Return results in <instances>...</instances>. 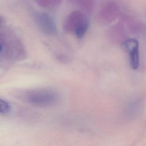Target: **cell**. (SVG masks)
Instances as JSON below:
<instances>
[{
    "label": "cell",
    "mask_w": 146,
    "mask_h": 146,
    "mask_svg": "<svg viewBox=\"0 0 146 146\" xmlns=\"http://www.w3.org/2000/svg\"><path fill=\"white\" fill-rule=\"evenodd\" d=\"M27 102L37 107H47L56 103L59 96L58 94L49 89H39L30 91L26 95Z\"/></svg>",
    "instance_id": "1"
},
{
    "label": "cell",
    "mask_w": 146,
    "mask_h": 146,
    "mask_svg": "<svg viewBox=\"0 0 146 146\" xmlns=\"http://www.w3.org/2000/svg\"><path fill=\"white\" fill-rule=\"evenodd\" d=\"M124 49L129 54L130 65L133 70H137L140 64L139 43L135 38H128L123 42Z\"/></svg>",
    "instance_id": "2"
},
{
    "label": "cell",
    "mask_w": 146,
    "mask_h": 146,
    "mask_svg": "<svg viewBox=\"0 0 146 146\" xmlns=\"http://www.w3.org/2000/svg\"><path fill=\"white\" fill-rule=\"evenodd\" d=\"M86 19V18L84 17L82 13L78 11L73 12L68 17L66 22L65 28L68 31H75L76 28Z\"/></svg>",
    "instance_id": "4"
},
{
    "label": "cell",
    "mask_w": 146,
    "mask_h": 146,
    "mask_svg": "<svg viewBox=\"0 0 146 146\" xmlns=\"http://www.w3.org/2000/svg\"><path fill=\"white\" fill-rule=\"evenodd\" d=\"M10 111V104L5 100L0 99V113L6 114Z\"/></svg>",
    "instance_id": "7"
},
{
    "label": "cell",
    "mask_w": 146,
    "mask_h": 146,
    "mask_svg": "<svg viewBox=\"0 0 146 146\" xmlns=\"http://www.w3.org/2000/svg\"><path fill=\"white\" fill-rule=\"evenodd\" d=\"M2 50V46L0 44V51H1Z\"/></svg>",
    "instance_id": "8"
},
{
    "label": "cell",
    "mask_w": 146,
    "mask_h": 146,
    "mask_svg": "<svg viewBox=\"0 0 146 146\" xmlns=\"http://www.w3.org/2000/svg\"><path fill=\"white\" fill-rule=\"evenodd\" d=\"M89 26V22L88 19L86 18L80 25H79L76 29L75 30L74 32L75 35L78 38H82L84 36L86 33L87 31V29Z\"/></svg>",
    "instance_id": "6"
},
{
    "label": "cell",
    "mask_w": 146,
    "mask_h": 146,
    "mask_svg": "<svg viewBox=\"0 0 146 146\" xmlns=\"http://www.w3.org/2000/svg\"><path fill=\"white\" fill-rule=\"evenodd\" d=\"M117 14V6L113 3H109L103 9L102 11V17L103 19L110 22L115 19Z\"/></svg>",
    "instance_id": "5"
},
{
    "label": "cell",
    "mask_w": 146,
    "mask_h": 146,
    "mask_svg": "<svg viewBox=\"0 0 146 146\" xmlns=\"http://www.w3.org/2000/svg\"><path fill=\"white\" fill-rule=\"evenodd\" d=\"M37 23L43 32L47 35H54L56 33L54 22L51 16L46 13H40L36 17Z\"/></svg>",
    "instance_id": "3"
}]
</instances>
